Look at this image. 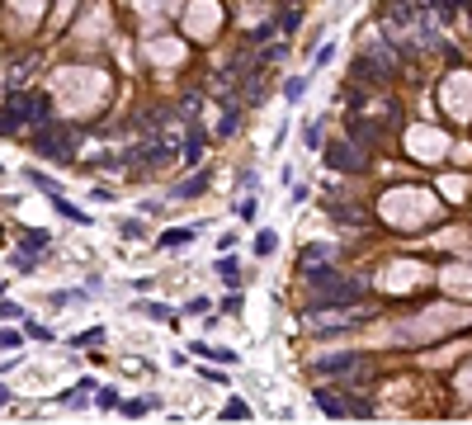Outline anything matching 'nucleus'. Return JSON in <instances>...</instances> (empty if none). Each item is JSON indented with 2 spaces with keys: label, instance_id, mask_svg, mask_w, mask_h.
Listing matches in <instances>:
<instances>
[{
  "label": "nucleus",
  "instance_id": "1",
  "mask_svg": "<svg viewBox=\"0 0 472 425\" xmlns=\"http://www.w3.org/2000/svg\"><path fill=\"white\" fill-rule=\"evenodd\" d=\"M52 99H57V113H62V118H85V113L104 109L109 76L94 71V66H62V71L52 76Z\"/></svg>",
  "mask_w": 472,
  "mask_h": 425
},
{
  "label": "nucleus",
  "instance_id": "2",
  "mask_svg": "<svg viewBox=\"0 0 472 425\" xmlns=\"http://www.w3.org/2000/svg\"><path fill=\"white\" fill-rule=\"evenodd\" d=\"M378 208H383V222H392L397 232H416V227H425V222L440 213V204H435L430 189H387Z\"/></svg>",
  "mask_w": 472,
  "mask_h": 425
},
{
  "label": "nucleus",
  "instance_id": "3",
  "mask_svg": "<svg viewBox=\"0 0 472 425\" xmlns=\"http://www.w3.org/2000/svg\"><path fill=\"white\" fill-rule=\"evenodd\" d=\"M463 321H472V307H454V302H444V307L421 312L406 331H411V335H440V331H454V326H463Z\"/></svg>",
  "mask_w": 472,
  "mask_h": 425
},
{
  "label": "nucleus",
  "instance_id": "4",
  "mask_svg": "<svg viewBox=\"0 0 472 425\" xmlns=\"http://www.w3.org/2000/svg\"><path fill=\"white\" fill-rule=\"evenodd\" d=\"M406 152L416 161H440L444 152H449V137H444L440 128H430V123H416L406 133Z\"/></svg>",
  "mask_w": 472,
  "mask_h": 425
},
{
  "label": "nucleus",
  "instance_id": "5",
  "mask_svg": "<svg viewBox=\"0 0 472 425\" xmlns=\"http://www.w3.org/2000/svg\"><path fill=\"white\" fill-rule=\"evenodd\" d=\"M185 29L194 33V38H213V33L222 29V5H218V0H189Z\"/></svg>",
  "mask_w": 472,
  "mask_h": 425
},
{
  "label": "nucleus",
  "instance_id": "6",
  "mask_svg": "<svg viewBox=\"0 0 472 425\" xmlns=\"http://www.w3.org/2000/svg\"><path fill=\"white\" fill-rule=\"evenodd\" d=\"M440 99H444V109L454 113V118H472V76L468 71H454V76L444 80Z\"/></svg>",
  "mask_w": 472,
  "mask_h": 425
},
{
  "label": "nucleus",
  "instance_id": "7",
  "mask_svg": "<svg viewBox=\"0 0 472 425\" xmlns=\"http://www.w3.org/2000/svg\"><path fill=\"white\" fill-rule=\"evenodd\" d=\"M430 279V269L425 265H416V260H397V265H387L383 269V288H387V293H406V288H421V283Z\"/></svg>",
  "mask_w": 472,
  "mask_h": 425
},
{
  "label": "nucleus",
  "instance_id": "8",
  "mask_svg": "<svg viewBox=\"0 0 472 425\" xmlns=\"http://www.w3.org/2000/svg\"><path fill=\"white\" fill-rule=\"evenodd\" d=\"M147 57L161 62V66H180L185 62V43H180V38H151V43H147Z\"/></svg>",
  "mask_w": 472,
  "mask_h": 425
},
{
  "label": "nucleus",
  "instance_id": "9",
  "mask_svg": "<svg viewBox=\"0 0 472 425\" xmlns=\"http://www.w3.org/2000/svg\"><path fill=\"white\" fill-rule=\"evenodd\" d=\"M444 288H454V293H472V265H449L440 274Z\"/></svg>",
  "mask_w": 472,
  "mask_h": 425
},
{
  "label": "nucleus",
  "instance_id": "10",
  "mask_svg": "<svg viewBox=\"0 0 472 425\" xmlns=\"http://www.w3.org/2000/svg\"><path fill=\"white\" fill-rule=\"evenodd\" d=\"M104 33H109V15H104V10H90V15L80 19L76 38H104Z\"/></svg>",
  "mask_w": 472,
  "mask_h": 425
},
{
  "label": "nucleus",
  "instance_id": "11",
  "mask_svg": "<svg viewBox=\"0 0 472 425\" xmlns=\"http://www.w3.org/2000/svg\"><path fill=\"white\" fill-rule=\"evenodd\" d=\"M43 5H47V0H10V10H15L19 24H33V19L43 15Z\"/></svg>",
  "mask_w": 472,
  "mask_h": 425
},
{
  "label": "nucleus",
  "instance_id": "12",
  "mask_svg": "<svg viewBox=\"0 0 472 425\" xmlns=\"http://www.w3.org/2000/svg\"><path fill=\"white\" fill-rule=\"evenodd\" d=\"M132 5H137L142 15H166V10H175V5H180V0H132Z\"/></svg>",
  "mask_w": 472,
  "mask_h": 425
},
{
  "label": "nucleus",
  "instance_id": "13",
  "mask_svg": "<svg viewBox=\"0 0 472 425\" xmlns=\"http://www.w3.org/2000/svg\"><path fill=\"white\" fill-rule=\"evenodd\" d=\"M440 189H444V199H463V189H468V185H463L458 175H444V180H440Z\"/></svg>",
  "mask_w": 472,
  "mask_h": 425
},
{
  "label": "nucleus",
  "instance_id": "14",
  "mask_svg": "<svg viewBox=\"0 0 472 425\" xmlns=\"http://www.w3.org/2000/svg\"><path fill=\"white\" fill-rule=\"evenodd\" d=\"M185 241H194V232H189V227H180V232H166V236H161V246H166V251H170V246H185Z\"/></svg>",
  "mask_w": 472,
  "mask_h": 425
},
{
  "label": "nucleus",
  "instance_id": "15",
  "mask_svg": "<svg viewBox=\"0 0 472 425\" xmlns=\"http://www.w3.org/2000/svg\"><path fill=\"white\" fill-rule=\"evenodd\" d=\"M458 393H463V397H472V364L463 369V374H458Z\"/></svg>",
  "mask_w": 472,
  "mask_h": 425
},
{
  "label": "nucleus",
  "instance_id": "16",
  "mask_svg": "<svg viewBox=\"0 0 472 425\" xmlns=\"http://www.w3.org/2000/svg\"><path fill=\"white\" fill-rule=\"evenodd\" d=\"M222 416H227V421H241V416H251V411H246V402H232V407L222 411Z\"/></svg>",
  "mask_w": 472,
  "mask_h": 425
}]
</instances>
